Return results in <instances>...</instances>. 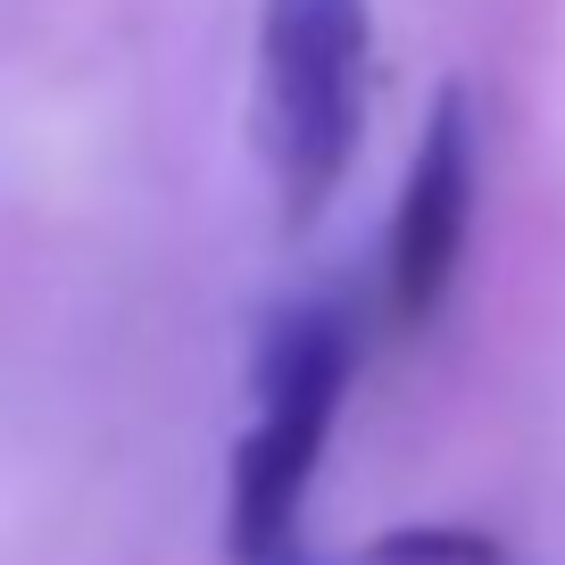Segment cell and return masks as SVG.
Returning a JSON list of instances; mask_svg holds the SVG:
<instances>
[{"label":"cell","instance_id":"cell-3","mask_svg":"<svg viewBox=\"0 0 565 565\" xmlns=\"http://www.w3.org/2000/svg\"><path fill=\"white\" fill-rule=\"evenodd\" d=\"M475 183H482L475 100H466V84H441L416 159H407L399 209H391L383 291H391V324L399 333H424V324L441 317L449 282H458V258H466V225H475Z\"/></svg>","mask_w":565,"mask_h":565},{"label":"cell","instance_id":"cell-1","mask_svg":"<svg viewBox=\"0 0 565 565\" xmlns=\"http://www.w3.org/2000/svg\"><path fill=\"white\" fill-rule=\"evenodd\" d=\"M358 374V324L333 300L282 308L258 341V407L233 449L225 482V524H233V565H308L300 524L308 491L324 475L341 399Z\"/></svg>","mask_w":565,"mask_h":565},{"label":"cell","instance_id":"cell-2","mask_svg":"<svg viewBox=\"0 0 565 565\" xmlns=\"http://www.w3.org/2000/svg\"><path fill=\"white\" fill-rule=\"evenodd\" d=\"M358 108H366V0H266L258 141L291 233L333 209L358 159Z\"/></svg>","mask_w":565,"mask_h":565},{"label":"cell","instance_id":"cell-4","mask_svg":"<svg viewBox=\"0 0 565 565\" xmlns=\"http://www.w3.org/2000/svg\"><path fill=\"white\" fill-rule=\"evenodd\" d=\"M366 565H508V548L482 541L475 524H391Z\"/></svg>","mask_w":565,"mask_h":565}]
</instances>
